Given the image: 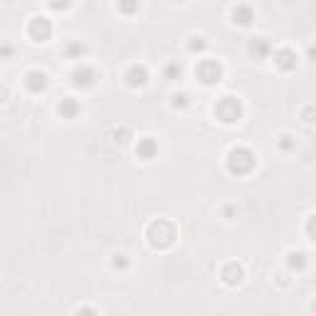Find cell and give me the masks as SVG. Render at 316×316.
<instances>
[{"label": "cell", "mask_w": 316, "mask_h": 316, "mask_svg": "<svg viewBox=\"0 0 316 316\" xmlns=\"http://www.w3.org/2000/svg\"><path fill=\"white\" fill-rule=\"evenodd\" d=\"M165 74H168V77H176V74H180V69L176 67V65H171V67L165 69Z\"/></svg>", "instance_id": "ffe728a7"}, {"label": "cell", "mask_w": 316, "mask_h": 316, "mask_svg": "<svg viewBox=\"0 0 316 316\" xmlns=\"http://www.w3.org/2000/svg\"><path fill=\"white\" fill-rule=\"evenodd\" d=\"M306 233L311 235V240H316V215L309 220V225H306Z\"/></svg>", "instance_id": "e0dca14e"}, {"label": "cell", "mask_w": 316, "mask_h": 316, "mask_svg": "<svg viewBox=\"0 0 316 316\" xmlns=\"http://www.w3.org/2000/svg\"><path fill=\"white\" fill-rule=\"evenodd\" d=\"M156 151H158V146H156V141H153V138H143V141H138L136 153L143 158V161H151L153 156H156Z\"/></svg>", "instance_id": "52a82bcc"}, {"label": "cell", "mask_w": 316, "mask_h": 316, "mask_svg": "<svg viewBox=\"0 0 316 316\" xmlns=\"http://www.w3.org/2000/svg\"><path fill=\"white\" fill-rule=\"evenodd\" d=\"M173 240H176V227L168 220H156L149 227V242L153 247H168L173 245Z\"/></svg>", "instance_id": "6da1fadb"}, {"label": "cell", "mask_w": 316, "mask_h": 316, "mask_svg": "<svg viewBox=\"0 0 316 316\" xmlns=\"http://www.w3.org/2000/svg\"><path fill=\"white\" fill-rule=\"evenodd\" d=\"M59 114H62L65 119H74V116L79 114V104H77L74 99H65V101L59 104Z\"/></svg>", "instance_id": "4fadbf2b"}, {"label": "cell", "mask_w": 316, "mask_h": 316, "mask_svg": "<svg viewBox=\"0 0 316 316\" xmlns=\"http://www.w3.org/2000/svg\"><path fill=\"white\" fill-rule=\"evenodd\" d=\"M304 264H306V262H304L302 252H291V255H289V267H291V269H304Z\"/></svg>", "instance_id": "5bb4252c"}, {"label": "cell", "mask_w": 316, "mask_h": 316, "mask_svg": "<svg viewBox=\"0 0 316 316\" xmlns=\"http://www.w3.org/2000/svg\"><path fill=\"white\" fill-rule=\"evenodd\" d=\"M227 168L233 173H237V176H245V173H249L255 168V153L249 151V149H242V146L233 149L230 156H227Z\"/></svg>", "instance_id": "7a4b0ae2"}, {"label": "cell", "mask_w": 316, "mask_h": 316, "mask_svg": "<svg viewBox=\"0 0 316 316\" xmlns=\"http://www.w3.org/2000/svg\"><path fill=\"white\" fill-rule=\"evenodd\" d=\"M275 65L279 69H294L297 67V55L291 50H279L275 55Z\"/></svg>", "instance_id": "8992f818"}, {"label": "cell", "mask_w": 316, "mask_h": 316, "mask_svg": "<svg viewBox=\"0 0 316 316\" xmlns=\"http://www.w3.org/2000/svg\"><path fill=\"white\" fill-rule=\"evenodd\" d=\"M314 311H316V304H314Z\"/></svg>", "instance_id": "7402d4cb"}, {"label": "cell", "mask_w": 316, "mask_h": 316, "mask_svg": "<svg viewBox=\"0 0 316 316\" xmlns=\"http://www.w3.org/2000/svg\"><path fill=\"white\" fill-rule=\"evenodd\" d=\"M50 5H52L55 10H65L69 5V0H50Z\"/></svg>", "instance_id": "ac0fdd59"}, {"label": "cell", "mask_w": 316, "mask_h": 316, "mask_svg": "<svg viewBox=\"0 0 316 316\" xmlns=\"http://www.w3.org/2000/svg\"><path fill=\"white\" fill-rule=\"evenodd\" d=\"M146 69L143 67H131V72L126 74V79H129V87H143L146 84Z\"/></svg>", "instance_id": "8fae6325"}, {"label": "cell", "mask_w": 316, "mask_h": 316, "mask_svg": "<svg viewBox=\"0 0 316 316\" xmlns=\"http://www.w3.org/2000/svg\"><path fill=\"white\" fill-rule=\"evenodd\" d=\"M240 114H242V107H240V101L235 96H222L218 101V107H215V116L220 121H225V124H235L240 119Z\"/></svg>", "instance_id": "3957f363"}, {"label": "cell", "mask_w": 316, "mask_h": 316, "mask_svg": "<svg viewBox=\"0 0 316 316\" xmlns=\"http://www.w3.org/2000/svg\"><path fill=\"white\" fill-rule=\"evenodd\" d=\"M222 282H227V284H240V282H242V269H240L237 264H227V267L222 269Z\"/></svg>", "instance_id": "30bf717a"}, {"label": "cell", "mask_w": 316, "mask_h": 316, "mask_svg": "<svg viewBox=\"0 0 316 316\" xmlns=\"http://www.w3.org/2000/svg\"><path fill=\"white\" fill-rule=\"evenodd\" d=\"M252 8H247V5H237L233 10V23L235 25H249L252 23Z\"/></svg>", "instance_id": "ba28073f"}, {"label": "cell", "mask_w": 316, "mask_h": 316, "mask_svg": "<svg viewBox=\"0 0 316 316\" xmlns=\"http://www.w3.org/2000/svg\"><path fill=\"white\" fill-rule=\"evenodd\" d=\"M30 37L37 42H45L47 37H50V32H52V28H50V23H47V17H32L30 20Z\"/></svg>", "instance_id": "5b68a950"}, {"label": "cell", "mask_w": 316, "mask_h": 316, "mask_svg": "<svg viewBox=\"0 0 316 316\" xmlns=\"http://www.w3.org/2000/svg\"><path fill=\"white\" fill-rule=\"evenodd\" d=\"M126 264H129V262H126L124 255H119V260H114V267H116V269H126Z\"/></svg>", "instance_id": "d6986e66"}, {"label": "cell", "mask_w": 316, "mask_h": 316, "mask_svg": "<svg viewBox=\"0 0 316 316\" xmlns=\"http://www.w3.org/2000/svg\"><path fill=\"white\" fill-rule=\"evenodd\" d=\"M119 8H121L126 15H131L134 10H138V0H119Z\"/></svg>", "instance_id": "2e32d148"}, {"label": "cell", "mask_w": 316, "mask_h": 316, "mask_svg": "<svg viewBox=\"0 0 316 316\" xmlns=\"http://www.w3.org/2000/svg\"><path fill=\"white\" fill-rule=\"evenodd\" d=\"M309 57H311V59L316 62V47H311V50H309Z\"/></svg>", "instance_id": "44dd1931"}, {"label": "cell", "mask_w": 316, "mask_h": 316, "mask_svg": "<svg viewBox=\"0 0 316 316\" xmlns=\"http://www.w3.org/2000/svg\"><path fill=\"white\" fill-rule=\"evenodd\" d=\"M195 74H198L205 84H215V82H220L222 67L218 65V62H213V59H203V62L195 67Z\"/></svg>", "instance_id": "277c9868"}, {"label": "cell", "mask_w": 316, "mask_h": 316, "mask_svg": "<svg viewBox=\"0 0 316 316\" xmlns=\"http://www.w3.org/2000/svg\"><path fill=\"white\" fill-rule=\"evenodd\" d=\"M94 79H96V72H94V69H89V67L74 72V84H79V87H89Z\"/></svg>", "instance_id": "7c38bea8"}, {"label": "cell", "mask_w": 316, "mask_h": 316, "mask_svg": "<svg viewBox=\"0 0 316 316\" xmlns=\"http://www.w3.org/2000/svg\"><path fill=\"white\" fill-rule=\"evenodd\" d=\"M45 87H47V77H45L42 72H30L28 74V89L30 92L37 94V92H42Z\"/></svg>", "instance_id": "9c48e42d"}, {"label": "cell", "mask_w": 316, "mask_h": 316, "mask_svg": "<svg viewBox=\"0 0 316 316\" xmlns=\"http://www.w3.org/2000/svg\"><path fill=\"white\" fill-rule=\"evenodd\" d=\"M252 52H255L257 57H264L267 52H269V45H267L264 40H255L252 42Z\"/></svg>", "instance_id": "9a60e30c"}]
</instances>
